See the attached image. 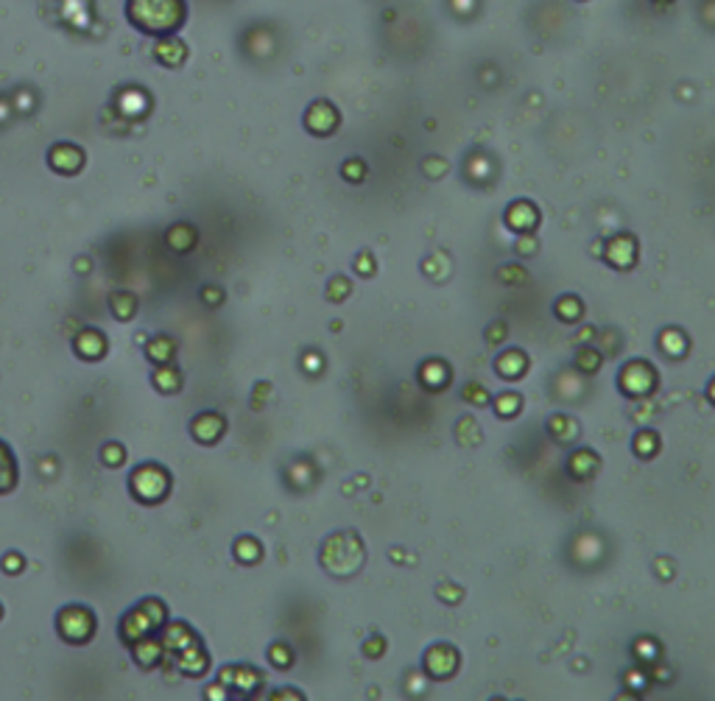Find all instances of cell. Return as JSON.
I'll use <instances>...</instances> for the list:
<instances>
[{
  "instance_id": "obj_1",
  "label": "cell",
  "mask_w": 715,
  "mask_h": 701,
  "mask_svg": "<svg viewBox=\"0 0 715 701\" xmlns=\"http://www.w3.org/2000/svg\"><path fill=\"white\" fill-rule=\"evenodd\" d=\"M182 14V0H129V20L146 34L173 31Z\"/></svg>"
},
{
  "instance_id": "obj_2",
  "label": "cell",
  "mask_w": 715,
  "mask_h": 701,
  "mask_svg": "<svg viewBox=\"0 0 715 701\" xmlns=\"http://www.w3.org/2000/svg\"><path fill=\"white\" fill-rule=\"evenodd\" d=\"M14 486V459L6 444H0V492Z\"/></svg>"
}]
</instances>
